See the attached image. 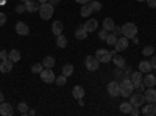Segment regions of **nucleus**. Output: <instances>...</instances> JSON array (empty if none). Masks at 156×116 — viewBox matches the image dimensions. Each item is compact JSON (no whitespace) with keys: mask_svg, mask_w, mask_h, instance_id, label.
Instances as JSON below:
<instances>
[{"mask_svg":"<svg viewBox=\"0 0 156 116\" xmlns=\"http://www.w3.org/2000/svg\"><path fill=\"white\" fill-rule=\"evenodd\" d=\"M90 6H92V11H100L101 9V3L98 2V0H92V2H90Z\"/></svg>","mask_w":156,"mask_h":116,"instance_id":"f704fd0d","label":"nucleus"},{"mask_svg":"<svg viewBox=\"0 0 156 116\" xmlns=\"http://www.w3.org/2000/svg\"><path fill=\"white\" fill-rule=\"evenodd\" d=\"M112 33H114L115 36L122 35V27H119V25H115V27H114V30H112Z\"/></svg>","mask_w":156,"mask_h":116,"instance_id":"ea45409f","label":"nucleus"},{"mask_svg":"<svg viewBox=\"0 0 156 116\" xmlns=\"http://www.w3.org/2000/svg\"><path fill=\"white\" fill-rule=\"evenodd\" d=\"M95 58L100 63H109L112 60V55H111L109 50H106V49H98L97 52H95Z\"/></svg>","mask_w":156,"mask_h":116,"instance_id":"423d86ee","label":"nucleus"},{"mask_svg":"<svg viewBox=\"0 0 156 116\" xmlns=\"http://www.w3.org/2000/svg\"><path fill=\"white\" fill-rule=\"evenodd\" d=\"M76 3H80V5H84V3H89L90 0H75Z\"/></svg>","mask_w":156,"mask_h":116,"instance_id":"49530a36","label":"nucleus"},{"mask_svg":"<svg viewBox=\"0 0 156 116\" xmlns=\"http://www.w3.org/2000/svg\"><path fill=\"white\" fill-rule=\"evenodd\" d=\"M114 27H115V24H114V21L111 17H106L105 21H103V28H105L106 32H112Z\"/></svg>","mask_w":156,"mask_h":116,"instance_id":"b1692460","label":"nucleus"},{"mask_svg":"<svg viewBox=\"0 0 156 116\" xmlns=\"http://www.w3.org/2000/svg\"><path fill=\"white\" fill-rule=\"evenodd\" d=\"M59 2H61V0H48V3L53 5V6H55V5H59Z\"/></svg>","mask_w":156,"mask_h":116,"instance_id":"a18cd8bd","label":"nucleus"},{"mask_svg":"<svg viewBox=\"0 0 156 116\" xmlns=\"http://www.w3.org/2000/svg\"><path fill=\"white\" fill-rule=\"evenodd\" d=\"M154 54V47L153 46H145L144 49H142V55H145V57H151Z\"/></svg>","mask_w":156,"mask_h":116,"instance_id":"c756f323","label":"nucleus"},{"mask_svg":"<svg viewBox=\"0 0 156 116\" xmlns=\"http://www.w3.org/2000/svg\"><path fill=\"white\" fill-rule=\"evenodd\" d=\"M144 96H145V100L147 102H156V88L153 86V88H148L147 91L144 93Z\"/></svg>","mask_w":156,"mask_h":116,"instance_id":"6ab92c4d","label":"nucleus"},{"mask_svg":"<svg viewBox=\"0 0 156 116\" xmlns=\"http://www.w3.org/2000/svg\"><path fill=\"white\" fill-rule=\"evenodd\" d=\"M25 11H27V8H25V3L16 5V13H17V14H22V13H25Z\"/></svg>","mask_w":156,"mask_h":116,"instance_id":"c9c22d12","label":"nucleus"},{"mask_svg":"<svg viewBox=\"0 0 156 116\" xmlns=\"http://www.w3.org/2000/svg\"><path fill=\"white\" fill-rule=\"evenodd\" d=\"M129 102H131L133 107L140 108L142 105H145L147 100H145V96L140 94V91H139V93H131V94H129Z\"/></svg>","mask_w":156,"mask_h":116,"instance_id":"20e7f679","label":"nucleus"},{"mask_svg":"<svg viewBox=\"0 0 156 116\" xmlns=\"http://www.w3.org/2000/svg\"><path fill=\"white\" fill-rule=\"evenodd\" d=\"M9 57V52H6V50H0V60H6Z\"/></svg>","mask_w":156,"mask_h":116,"instance_id":"58836bf2","label":"nucleus"},{"mask_svg":"<svg viewBox=\"0 0 156 116\" xmlns=\"http://www.w3.org/2000/svg\"><path fill=\"white\" fill-rule=\"evenodd\" d=\"M75 38H76V39H80V41H83V39H86V38H87V32H86V28L83 27V25H78V27H76Z\"/></svg>","mask_w":156,"mask_h":116,"instance_id":"f3484780","label":"nucleus"},{"mask_svg":"<svg viewBox=\"0 0 156 116\" xmlns=\"http://www.w3.org/2000/svg\"><path fill=\"white\" fill-rule=\"evenodd\" d=\"M129 114H133V116H139L140 114V110L137 108V107H133V110H131V113Z\"/></svg>","mask_w":156,"mask_h":116,"instance_id":"a19ab883","label":"nucleus"},{"mask_svg":"<svg viewBox=\"0 0 156 116\" xmlns=\"http://www.w3.org/2000/svg\"><path fill=\"white\" fill-rule=\"evenodd\" d=\"M78 105H81V107L84 105V102H83V97H81V99H78Z\"/></svg>","mask_w":156,"mask_h":116,"instance_id":"de8ad7c7","label":"nucleus"},{"mask_svg":"<svg viewBox=\"0 0 156 116\" xmlns=\"http://www.w3.org/2000/svg\"><path fill=\"white\" fill-rule=\"evenodd\" d=\"M12 63H17L19 60H20V52H19V50L17 49H14V50H11V52H9V57H8Z\"/></svg>","mask_w":156,"mask_h":116,"instance_id":"cd10ccee","label":"nucleus"},{"mask_svg":"<svg viewBox=\"0 0 156 116\" xmlns=\"http://www.w3.org/2000/svg\"><path fill=\"white\" fill-rule=\"evenodd\" d=\"M28 114H31V116H33V114H36V111H34V110H28Z\"/></svg>","mask_w":156,"mask_h":116,"instance_id":"8fccbe9b","label":"nucleus"},{"mask_svg":"<svg viewBox=\"0 0 156 116\" xmlns=\"http://www.w3.org/2000/svg\"><path fill=\"white\" fill-rule=\"evenodd\" d=\"M128 38H125V36H122V38H119L117 39V43H115V52H123V50L128 47Z\"/></svg>","mask_w":156,"mask_h":116,"instance_id":"ddd939ff","label":"nucleus"},{"mask_svg":"<svg viewBox=\"0 0 156 116\" xmlns=\"http://www.w3.org/2000/svg\"><path fill=\"white\" fill-rule=\"evenodd\" d=\"M142 82H144V85H145V88H153L154 85H156V77L153 75V74H147L145 75V79H142Z\"/></svg>","mask_w":156,"mask_h":116,"instance_id":"dca6fc26","label":"nucleus"},{"mask_svg":"<svg viewBox=\"0 0 156 116\" xmlns=\"http://www.w3.org/2000/svg\"><path fill=\"white\" fill-rule=\"evenodd\" d=\"M119 86H120V96H122V97H129V94H131L133 89H134L133 82H131V79H129V77H123L122 82L119 83Z\"/></svg>","mask_w":156,"mask_h":116,"instance_id":"f257e3e1","label":"nucleus"},{"mask_svg":"<svg viewBox=\"0 0 156 116\" xmlns=\"http://www.w3.org/2000/svg\"><path fill=\"white\" fill-rule=\"evenodd\" d=\"M73 74V66L70 63H67V64H64L62 66V75H66V77H70Z\"/></svg>","mask_w":156,"mask_h":116,"instance_id":"c85d7f7f","label":"nucleus"},{"mask_svg":"<svg viewBox=\"0 0 156 116\" xmlns=\"http://www.w3.org/2000/svg\"><path fill=\"white\" fill-rule=\"evenodd\" d=\"M53 11H55V6L50 5L48 2L39 5V16H41L44 21H48L51 16H53Z\"/></svg>","mask_w":156,"mask_h":116,"instance_id":"7ed1b4c3","label":"nucleus"},{"mask_svg":"<svg viewBox=\"0 0 156 116\" xmlns=\"http://www.w3.org/2000/svg\"><path fill=\"white\" fill-rule=\"evenodd\" d=\"M55 63H56V60H55L53 57H45V58L42 60L44 68H53V66H55Z\"/></svg>","mask_w":156,"mask_h":116,"instance_id":"bb28decb","label":"nucleus"},{"mask_svg":"<svg viewBox=\"0 0 156 116\" xmlns=\"http://www.w3.org/2000/svg\"><path fill=\"white\" fill-rule=\"evenodd\" d=\"M136 2H145V0H136Z\"/></svg>","mask_w":156,"mask_h":116,"instance_id":"5fc2aeb1","label":"nucleus"},{"mask_svg":"<svg viewBox=\"0 0 156 116\" xmlns=\"http://www.w3.org/2000/svg\"><path fill=\"white\" fill-rule=\"evenodd\" d=\"M16 33L20 36H27L30 33V27L25 22H17L16 24Z\"/></svg>","mask_w":156,"mask_h":116,"instance_id":"9d476101","label":"nucleus"},{"mask_svg":"<svg viewBox=\"0 0 156 116\" xmlns=\"http://www.w3.org/2000/svg\"><path fill=\"white\" fill-rule=\"evenodd\" d=\"M56 46H58V47H61V49H64V47L67 46V38L64 36L62 33L56 36Z\"/></svg>","mask_w":156,"mask_h":116,"instance_id":"393cba45","label":"nucleus"},{"mask_svg":"<svg viewBox=\"0 0 156 116\" xmlns=\"http://www.w3.org/2000/svg\"><path fill=\"white\" fill-rule=\"evenodd\" d=\"M154 88H156V85H154Z\"/></svg>","mask_w":156,"mask_h":116,"instance_id":"6e6d98bb","label":"nucleus"},{"mask_svg":"<svg viewBox=\"0 0 156 116\" xmlns=\"http://www.w3.org/2000/svg\"><path fill=\"white\" fill-rule=\"evenodd\" d=\"M108 94L111 97H117V96H120V86H119V82H109L108 83Z\"/></svg>","mask_w":156,"mask_h":116,"instance_id":"6e6552de","label":"nucleus"},{"mask_svg":"<svg viewBox=\"0 0 156 116\" xmlns=\"http://www.w3.org/2000/svg\"><path fill=\"white\" fill-rule=\"evenodd\" d=\"M117 39H119V38H117L114 33H111V35H108L106 36V44H109V46H115V43H117Z\"/></svg>","mask_w":156,"mask_h":116,"instance_id":"7c9ffc66","label":"nucleus"},{"mask_svg":"<svg viewBox=\"0 0 156 116\" xmlns=\"http://www.w3.org/2000/svg\"><path fill=\"white\" fill-rule=\"evenodd\" d=\"M150 63H151V68H153V69H156V55H151Z\"/></svg>","mask_w":156,"mask_h":116,"instance_id":"37998d69","label":"nucleus"},{"mask_svg":"<svg viewBox=\"0 0 156 116\" xmlns=\"http://www.w3.org/2000/svg\"><path fill=\"white\" fill-rule=\"evenodd\" d=\"M0 114L2 116H11V114H14V110H12V107L8 104V102H2L0 104Z\"/></svg>","mask_w":156,"mask_h":116,"instance_id":"9b49d317","label":"nucleus"},{"mask_svg":"<svg viewBox=\"0 0 156 116\" xmlns=\"http://www.w3.org/2000/svg\"><path fill=\"white\" fill-rule=\"evenodd\" d=\"M106 36H108V32H106L105 28L98 32V38H100V39H103V41H105V39H106Z\"/></svg>","mask_w":156,"mask_h":116,"instance_id":"e433bc0d","label":"nucleus"},{"mask_svg":"<svg viewBox=\"0 0 156 116\" xmlns=\"http://www.w3.org/2000/svg\"><path fill=\"white\" fill-rule=\"evenodd\" d=\"M84 66H86L87 71L95 72V71L98 69V66H100V61H98L95 57H92V55H87V57L84 58Z\"/></svg>","mask_w":156,"mask_h":116,"instance_id":"39448f33","label":"nucleus"},{"mask_svg":"<svg viewBox=\"0 0 156 116\" xmlns=\"http://www.w3.org/2000/svg\"><path fill=\"white\" fill-rule=\"evenodd\" d=\"M39 2H34V0H28V2H25V8H27L28 13H36L39 11Z\"/></svg>","mask_w":156,"mask_h":116,"instance_id":"a211bd4d","label":"nucleus"},{"mask_svg":"<svg viewBox=\"0 0 156 116\" xmlns=\"http://www.w3.org/2000/svg\"><path fill=\"white\" fill-rule=\"evenodd\" d=\"M3 100H5V96H3V93H0V104H2Z\"/></svg>","mask_w":156,"mask_h":116,"instance_id":"09e8293b","label":"nucleus"},{"mask_svg":"<svg viewBox=\"0 0 156 116\" xmlns=\"http://www.w3.org/2000/svg\"><path fill=\"white\" fill-rule=\"evenodd\" d=\"M112 61L115 64V68H125V58L122 55H119V54L112 55Z\"/></svg>","mask_w":156,"mask_h":116,"instance_id":"5701e85b","label":"nucleus"},{"mask_svg":"<svg viewBox=\"0 0 156 116\" xmlns=\"http://www.w3.org/2000/svg\"><path fill=\"white\" fill-rule=\"evenodd\" d=\"M151 69H153V68H151V63H150V61L144 60V61L139 63V71H140L142 74H148Z\"/></svg>","mask_w":156,"mask_h":116,"instance_id":"412c9836","label":"nucleus"},{"mask_svg":"<svg viewBox=\"0 0 156 116\" xmlns=\"http://www.w3.org/2000/svg\"><path fill=\"white\" fill-rule=\"evenodd\" d=\"M92 6H90L89 3H84V5H81V9H80V14H81V17H89L90 14H92Z\"/></svg>","mask_w":156,"mask_h":116,"instance_id":"4be33fe9","label":"nucleus"},{"mask_svg":"<svg viewBox=\"0 0 156 116\" xmlns=\"http://www.w3.org/2000/svg\"><path fill=\"white\" fill-rule=\"evenodd\" d=\"M20 2H22V3H25V2H28V0H20Z\"/></svg>","mask_w":156,"mask_h":116,"instance_id":"864d4df0","label":"nucleus"},{"mask_svg":"<svg viewBox=\"0 0 156 116\" xmlns=\"http://www.w3.org/2000/svg\"><path fill=\"white\" fill-rule=\"evenodd\" d=\"M133 110V105H131V102H123V104H120V111L125 113V114H129Z\"/></svg>","mask_w":156,"mask_h":116,"instance_id":"a878e982","label":"nucleus"},{"mask_svg":"<svg viewBox=\"0 0 156 116\" xmlns=\"http://www.w3.org/2000/svg\"><path fill=\"white\" fill-rule=\"evenodd\" d=\"M66 82H67V77L66 75H59V77H56V79H55V83L58 85V86H62V85H66Z\"/></svg>","mask_w":156,"mask_h":116,"instance_id":"72a5a7b5","label":"nucleus"},{"mask_svg":"<svg viewBox=\"0 0 156 116\" xmlns=\"http://www.w3.org/2000/svg\"><path fill=\"white\" fill-rule=\"evenodd\" d=\"M83 27L86 28V32H87V33H92V32H95V30H97L98 22H97L95 19H89V21H86V22L83 24Z\"/></svg>","mask_w":156,"mask_h":116,"instance_id":"4468645a","label":"nucleus"},{"mask_svg":"<svg viewBox=\"0 0 156 116\" xmlns=\"http://www.w3.org/2000/svg\"><path fill=\"white\" fill-rule=\"evenodd\" d=\"M62 30H64V25H62V22H61V21H55L53 24H51V33H53L55 36L61 35V33H62Z\"/></svg>","mask_w":156,"mask_h":116,"instance_id":"2eb2a0df","label":"nucleus"},{"mask_svg":"<svg viewBox=\"0 0 156 116\" xmlns=\"http://www.w3.org/2000/svg\"><path fill=\"white\" fill-rule=\"evenodd\" d=\"M17 110L20 114H28V105L25 104V102H20V104L17 105Z\"/></svg>","mask_w":156,"mask_h":116,"instance_id":"2f4dec72","label":"nucleus"},{"mask_svg":"<svg viewBox=\"0 0 156 116\" xmlns=\"http://www.w3.org/2000/svg\"><path fill=\"white\" fill-rule=\"evenodd\" d=\"M72 96H73L76 100H78V99H81V97H84V88L80 86V85L73 86V89H72Z\"/></svg>","mask_w":156,"mask_h":116,"instance_id":"aec40b11","label":"nucleus"},{"mask_svg":"<svg viewBox=\"0 0 156 116\" xmlns=\"http://www.w3.org/2000/svg\"><path fill=\"white\" fill-rule=\"evenodd\" d=\"M41 79H42V82H45V83H51V82H55V72H53V69L51 68H45V69H42V72H41Z\"/></svg>","mask_w":156,"mask_h":116,"instance_id":"0eeeda50","label":"nucleus"},{"mask_svg":"<svg viewBox=\"0 0 156 116\" xmlns=\"http://www.w3.org/2000/svg\"><path fill=\"white\" fill-rule=\"evenodd\" d=\"M12 64H14V63H12L9 58L2 60V63H0V72H2V74H8V72H11Z\"/></svg>","mask_w":156,"mask_h":116,"instance_id":"f8f14e48","label":"nucleus"},{"mask_svg":"<svg viewBox=\"0 0 156 116\" xmlns=\"http://www.w3.org/2000/svg\"><path fill=\"white\" fill-rule=\"evenodd\" d=\"M142 114L154 116L156 114V102H148L147 105H142Z\"/></svg>","mask_w":156,"mask_h":116,"instance_id":"1a4fd4ad","label":"nucleus"},{"mask_svg":"<svg viewBox=\"0 0 156 116\" xmlns=\"http://www.w3.org/2000/svg\"><path fill=\"white\" fill-rule=\"evenodd\" d=\"M137 35V25L133 22H126L122 25V36L128 38V39H133V38Z\"/></svg>","mask_w":156,"mask_h":116,"instance_id":"f03ea898","label":"nucleus"},{"mask_svg":"<svg viewBox=\"0 0 156 116\" xmlns=\"http://www.w3.org/2000/svg\"><path fill=\"white\" fill-rule=\"evenodd\" d=\"M48 0H39V3H47Z\"/></svg>","mask_w":156,"mask_h":116,"instance_id":"603ef678","label":"nucleus"},{"mask_svg":"<svg viewBox=\"0 0 156 116\" xmlns=\"http://www.w3.org/2000/svg\"><path fill=\"white\" fill-rule=\"evenodd\" d=\"M145 2L150 8H156V0H145Z\"/></svg>","mask_w":156,"mask_h":116,"instance_id":"79ce46f5","label":"nucleus"},{"mask_svg":"<svg viewBox=\"0 0 156 116\" xmlns=\"http://www.w3.org/2000/svg\"><path fill=\"white\" fill-rule=\"evenodd\" d=\"M6 24V14L5 13H0V27H3Z\"/></svg>","mask_w":156,"mask_h":116,"instance_id":"4c0bfd02","label":"nucleus"},{"mask_svg":"<svg viewBox=\"0 0 156 116\" xmlns=\"http://www.w3.org/2000/svg\"><path fill=\"white\" fill-rule=\"evenodd\" d=\"M5 3H6V0H0V6H3Z\"/></svg>","mask_w":156,"mask_h":116,"instance_id":"3c124183","label":"nucleus"},{"mask_svg":"<svg viewBox=\"0 0 156 116\" xmlns=\"http://www.w3.org/2000/svg\"><path fill=\"white\" fill-rule=\"evenodd\" d=\"M123 69H125V77H128V75L133 74V71H131V68H129V66H128V68H123Z\"/></svg>","mask_w":156,"mask_h":116,"instance_id":"c03bdc74","label":"nucleus"},{"mask_svg":"<svg viewBox=\"0 0 156 116\" xmlns=\"http://www.w3.org/2000/svg\"><path fill=\"white\" fill-rule=\"evenodd\" d=\"M42 68H44V64L34 63L33 66H31V72H33V74H41V72H42Z\"/></svg>","mask_w":156,"mask_h":116,"instance_id":"473e14b6","label":"nucleus"}]
</instances>
